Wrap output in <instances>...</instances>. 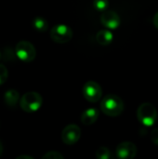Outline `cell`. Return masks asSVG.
Segmentation results:
<instances>
[{
	"mask_svg": "<svg viewBox=\"0 0 158 159\" xmlns=\"http://www.w3.org/2000/svg\"><path fill=\"white\" fill-rule=\"evenodd\" d=\"M101 109L108 116H118L124 110V102L118 96L108 94L102 100Z\"/></svg>",
	"mask_w": 158,
	"mask_h": 159,
	"instance_id": "obj_1",
	"label": "cell"
},
{
	"mask_svg": "<svg viewBox=\"0 0 158 159\" xmlns=\"http://www.w3.org/2000/svg\"><path fill=\"white\" fill-rule=\"evenodd\" d=\"M43 104L42 96L35 91L24 93L20 100V108L26 113H34L38 111Z\"/></svg>",
	"mask_w": 158,
	"mask_h": 159,
	"instance_id": "obj_2",
	"label": "cell"
},
{
	"mask_svg": "<svg viewBox=\"0 0 158 159\" xmlns=\"http://www.w3.org/2000/svg\"><path fill=\"white\" fill-rule=\"evenodd\" d=\"M137 117L145 127H152L157 119V110L152 103L144 102L138 108Z\"/></svg>",
	"mask_w": 158,
	"mask_h": 159,
	"instance_id": "obj_3",
	"label": "cell"
},
{
	"mask_svg": "<svg viewBox=\"0 0 158 159\" xmlns=\"http://www.w3.org/2000/svg\"><path fill=\"white\" fill-rule=\"evenodd\" d=\"M17 58L23 62H31L35 59L36 50L32 43L26 40H21L15 47Z\"/></svg>",
	"mask_w": 158,
	"mask_h": 159,
	"instance_id": "obj_4",
	"label": "cell"
},
{
	"mask_svg": "<svg viewBox=\"0 0 158 159\" xmlns=\"http://www.w3.org/2000/svg\"><path fill=\"white\" fill-rule=\"evenodd\" d=\"M73 37L72 29L65 24H56L50 30V38L59 44L69 42Z\"/></svg>",
	"mask_w": 158,
	"mask_h": 159,
	"instance_id": "obj_5",
	"label": "cell"
},
{
	"mask_svg": "<svg viewBox=\"0 0 158 159\" xmlns=\"http://www.w3.org/2000/svg\"><path fill=\"white\" fill-rule=\"evenodd\" d=\"M82 93L87 101L90 102H97L102 96V89L97 82L88 81L83 86Z\"/></svg>",
	"mask_w": 158,
	"mask_h": 159,
	"instance_id": "obj_6",
	"label": "cell"
},
{
	"mask_svg": "<svg viewBox=\"0 0 158 159\" xmlns=\"http://www.w3.org/2000/svg\"><path fill=\"white\" fill-rule=\"evenodd\" d=\"M81 137V129L77 125L71 124L66 126L61 132V140L67 145L75 144Z\"/></svg>",
	"mask_w": 158,
	"mask_h": 159,
	"instance_id": "obj_7",
	"label": "cell"
},
{
	"mask_svg": "<svg viewBox=\"0 0 158 159\" xmlns=\"http://www.w3.org/2000/svg\"><path fill=\"white\" fill-rule=\"evenodd\" d=\"M116 156L120 159H132L137 154V147L133 143L124 142L117 145Z\"/></svg>",
	"mask_w": 158,
	"mask_h": 159,
	"instance_id": "obj_8",
	"label": "cell"
},
{
	"mask_svg": "<svg viewBox=\"0 0 158 159\" xmlns=\"http://www.w3.org/2000/svg\"><path fill=\"white\" fill-rule=\"evenodd\" d=\"M101 22L108 29H116L120 25V17L114 10H104L101 16Z\"/></svg>",
	"mask_w": 158,
	"mask_h": 159,
	"instance_id": "obj_9",
	"label": "cell"
},
{
	"mask_svg": "<svg viewBox=\"0 0 158 159\" xmlns=\"http://www.w3.org/2000/svg\"><path fill=\"white\" fill-rule=\"evenodd\" d=\"M99 117V111L96 108H88L81 115V122L84 125L89 126L94 124Z\"/></svg>",
	"mask_w": 158,
	"mask_h": 159,
	"instance_id": "obj_10",
	"label": "cell"
},
{
	"mask_svg": "<svg viewBox=\"0 0 158 159\" xmlns=\"http://www.w3.org/2000/svg\"><path fill=\"white\" fill-rule=\"evenodd\" d=\"M20 100V94L16 89H8L4 94V102L8 107H16Z\"/></svg>",
	"mask_w": 158,
	"mask_h": 159,
	"instance_id": "obj_11",
	"label": "cell"
},
{
	"mask_svg": "<svg viewBox=\"0 0 158 159\" xmlns=\"http://www.w3.org/2000/svg\"><path fill=\"white\" fill-rule=\"evenodd\" d=\"M97 42L102 46H107L112 43L114 39V34L109 30H101L96 35Z\"/></svg>",
	"mask_w": 158,
	"mask_h": 159,
	"instance_id": "obj_12",
	"label": "cell"
},
{
	"mask_svg": "<svg viewBox=\"0 0 158 159\" xmlns=\"http://www.w3.org/2000/svg\"><path fill=\"white\" fill-rule=\"evenodd\" d=\"M33 27L37 32L43 33L47 31L48 27V23H47V20L43 17H35L33 20Z\"/></svg>",
	"mask_w": 158,
	"mask_h": 159,
	"instance_id": "obj_13",
	"label": "cell"
},
{
	"mask_svg": "<svg viewBox=\"0 0 158 159\" xmlns=\"http://www.w3.org/2000/svg\"><path fill=\"white\" fill-rule=\"evenodd\" d=\"M96 157L98 159H110L112 157V154H111V151L107 147L102 146L97 150Z\"/></svg>",
	"mask_w": 158,
	"mask_h": 159,
	"instance_id": "obj_14",
	"label": "cell"
},
{
	"mask_svg": "<svg viewBox=\"0 0 158 159\" xmlns=\"http://www.w3.org/2000/svg\"><path fill=\"white\" fill-rule=\"evenodd\" d=\"M109 5L108 0H94L93 1V6L95 7V9L99 10V11H104L107 9Z\"/></svg>",
	"mask_w": 158,
	"mask_h": 159,
	"instance_id": "obj_15",
	"label": "cell"
},
{
	"mask_svg": "<svg viewBox=\"0 0 158 159\" xmlns=\"http://www.w3.org/2000/svg\"><path fill=\"white\" fill-rule=\"evenodd\" d=\"M42 158L43 159H63L64 158V157H63L61 153H59V152H57V151H49V152L46 153V154L42 157Z\"/></svg>",
	"mask_w": 158,
	"mask_h": 159,
	"instance_id": "obj_16",
	"label": "cell"
},
{
	"mask_svg": "<svg viewBox=\"0 0 158 159\" xmlns=\"http://www.w3.org/2000/svg\"><path fill=\"white\" fill-rule=\"evenodd\" d=\"M8 77V72L4 64L0 63V86H2Z\"/></svg>",
	"mask_w": 158,
	"mask_h": 159,
	"instance_id": "obj_17",
	"label": "cell"
},
{
	"mask_svg": "<svg viewBox=\"0 0 158 159\" xmlns=\"http://www.w3.org/2000/svg\"><path fill=\"white\" fill-rule=\"evenodd\" d=\"M16 57H17V55H16L15 49L13 50V49L7 48L5 50L4 59H5L6 61H15Z\"/></svg>",
	"mask_w": 158,
	"mask_h": 159,
	"instance_id": "obj_18",
	"label": "cell"
},
{
	"mask_svg": "<svg viewBox=\"0 0 158 159\" xmlns=\"http://www.w3.org/2000/svg\"><path fill=\"white\" fill-rule=\"evenodd\" d=\"M151 141L158 146V129H155L151 132Z\"/></svg>",
	"mask_w": 158,
	"mask_h": 159,
	"instance_id": "obj_19",
	"label": "cell"
},
{
	"mask_svg": "<svg viewBox=\"0 0 158 159\" xmlns=\"http://www.w3.org/2000/svg\"><path fill=\"white\" fill-rule=\"evenodd\" d=\"M154 25L158 29V11L156 13V15L154 17Z\"/></svg>",
	"mask_w": 158,
	"mask_h": 159,
	"instance_id": "obj_20",
	"label": "cell"
},
{
	"mask_svg": "<svg viewBox=\"0 0 158 159\" xmlns=\"http://www.w3.org/2000/svg\"><path fill=\"white\" fill-rule=\"evenodd\" d=\"M16 159H34V157H30V156L22 155V156H19V157H17Z\"/></svg>",
	"mask_w": 158,
	"mask_h": 159,
	"instance_id": "obj_21",
	"label": "cell"
},
{
	"mask_svg": "<svg viewBox=\"0 0 158 159\" xmlns=\"http://www.w3.org/2000/svg\"><path fill=\"white\" fill-rule=\"evenodd\" d=\"M3 150H4V148H3V144H2V143L0 142V157L2 156V154H3Z\"/></svg>",
	"mask_w": 158,
	"mask_h": 159,
	"instance_id": "obj_22",
	"label": "cell"
},
{
	"mask_svg": "<svg viewBox=\"0 0 158 159\" xmlns=\"http://www.w3.org/2000/svg\"><path fill=\"white\" fill-rule=\"evenodd\" d=\"M2 55H3V54H2L1 51H0V61H1V59H2Z\"/></svg>",
	"mask_w": 158,
	"mask_h": 159,
	"instance_id": "obj_23",
	"label": "cell"
}]
</instances>
